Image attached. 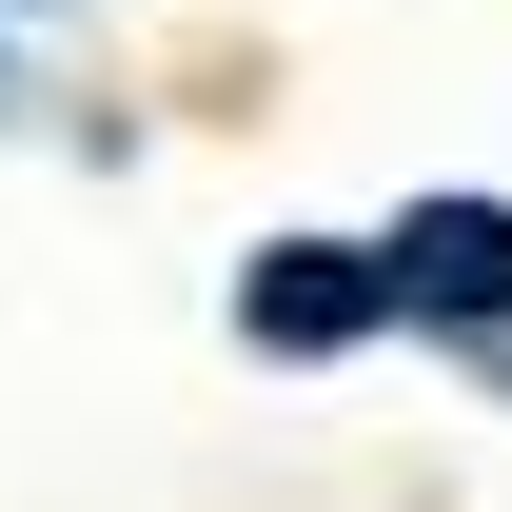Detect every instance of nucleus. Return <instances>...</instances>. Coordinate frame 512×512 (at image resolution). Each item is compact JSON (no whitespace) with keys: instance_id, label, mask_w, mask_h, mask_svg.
Listing matches in <instances>:
<instances>
[{"instance_id":"f03ea898","label":"nucleus","mask_w":512,"mask_h":512,"mask_svg":"<svg viewBox=\"0 0 512 512\" xmlns=\"http://www.w3.org/2000/svg\"><path fill=\"white\" fill-rule=\"evenodd\" d=\"M237 335L256 355H355V335H375V237H276L237 276Z\"/></svg>"},{"instance_id":"20e7f679","label":"nucleus","mask_w":512,"mask_h":512,"mask_svg":"<svg viewBox=\"0 0 512 512\" xmlns=\"http://www.w3.org/2000/svg\"><path fill=\"white\" fill-rule=\"evenodd\" d=\"M0 99H20V79H0Z\"/></svg>"},{"instance_id":"7ed1b4c3","label":"nucleus","mask_w":512,"mask_h":512,"mask_svg":"<svg viewBox=\"0 0 512 512\" xmlns=\"http://www.w3.org/2000/svg\"><path fill=\"white\" fill-rule=\"evenodd\" d=\"M0 20H40V0H0Z\"/></svg>"},{"instance_id":"f257e3e1","label":"nucleus","mask_w":512,"mask_h":512,"mask_svg":"<svg viewBox=\"0 0 512 512\" xmlns=\"http://www.w3.org/2000/svg\"><path fill=\"white\" fill-rule=\"evenodd\" d=\"M375 316H414V335H473L512 375V197H414L375 237Z\"/></svg>"}]
</instances>
